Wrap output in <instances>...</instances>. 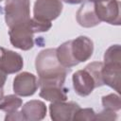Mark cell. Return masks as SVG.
I'll return each mask as SVG.
<instances>
[{
  "label": "cell",
  "instance_id": "1",
  "mask_svg": "<svg viewBox=\"0 0 121 121\" xmlns=\"http://www.w3.org/2000/svg\"><path fill=\"white\" fill-rule=\"evenodd\" d=\"M35 67L39 76L38 83L40 87L48 85H63L70 68L60 64L57 58L55 48L42 50L36 57Z\"/></svg>",
  "mask_w": 121,
  "mask_h": 121
},
{
  "label": "cell",
  "instance_id": "2",
  "mask_svg": "<svg viewBox=\"0 0 121 121\" xmlns=\"http://www.w3.org/2000/svg\"><path fill=\"white\" fill-rule=\"evenodd\" d=\"M94 52V43L86 36H78L67 41L56 48V54L60 64L66 68L88 60Z\"/></svg>",
  "mask_w": 121,
  "mask_h": 121
},
{
  "label": "cell",
  "instance_id": "3",
  "mask_svg": "<svg viewBox=\"0 0 121 121\" xmlns=\"http://www.w3.org/2000/svg\"><path fill=\"white\" fill-rule=\"evenodd\" d=\"M4 11L6 24L10 28L30 19V2L29 0H6Z\"/></svg>",
  "mask_w": 121,
  "mask_h": 121
},
{
  "label": "cell",
  "instance_id": "4",
  "mask_svg": "<svg viewBox=\"0 0 121 121\" xmlns=\"http://www.w3.org/2000/svg\"><path fill=\"white\" fill-rule=\"evenodd\" d=\"M35 33L36 31L32 26L30 18L27 22L9 28V35L10 43L14 47L19 48L21 50H29L34 45L33 36Z\"/></svg>",
  "mask_w": 121,
  "mask_h": 121
},
{
  "label": "cell",
  "instance_id": "5",
  "mask_svg": "<svg viewBox=\"0 0 121 121\" xmlns=\"http://www.w3.org/2000/svg\"><path fill=\"white\" fill-rule=\"evenodd\" d=\"M62 10L60 0H36L33 9L34 18L51 22L59 17Z\"/></svg>",
  "mask_w": 121,
  "mask_h": 121
},
{
  "label": "cell",
  "instance_id": "6",
  "mask_svg": "<svg viewBox=\"0 0 121 121\" xmlns=\"http://www.w3.org/2000/svg\"><path fill=\"white\" fill-rule=\"evenodd\" d=\"M95 12L100 22L111 25H120V2L118 0H105L95 2Z\"/></svg>",
  "mask_w": 121,
  "mask_h": 121
},
{
  "label": "cell",
  "instance_id": "7",
  "mask_svg": "<svg viewBox=\"0 0 121 121\" xmlns=\"http://www.w3.org/2000/svg\"><path fill=\"white\" fill-rule=\"evenodd\" d=\"M39 86L36 76L29 72L18 74L13 79V91L19 96H30L35 94Z\"/></svg>",
  "mask_w": 121,
  "mask_h": 121
},
{
  "label": "cell",
  "instance_id": "8",
  "mask_svg": "<svg viewBox=\"0 0 121 121\" xmlns=\"http://www.w3.org/2000/svg\"><path fill=\"white\" fill-rule=\"evenodd\" d=\"M79 109V105L73 101H56L49 105V113L54 121H68L73 120L75 113Z\"/></svg>",
  "mask_w": 121,
  "mask_h": 121
},
{
  "label": "cell",
  "instance_id": "9",
  "mask_svg": "<svg viewBox=\"0 0 121 121\" xmlns=\"http://www.w3.org/2000/svg\"><path fill=\"white\" fill-rule=\"evenodd\" d=\"M24 65L23 57L12 50L0 46V68L7 74L19 72Z\"/></svg>",
  "mask_w": 121,
  "mask_h": 121
},
{
  "label": "cell",
  "instance_id": "10",
  "mask_svg": "<svg viewBox=\"0 0 121 121\" xmlns=\"http://www.w3.org/2000/svg\"><path fill=\"white\" fill-rule=\"evenodd\" d=\"M72 80L75 92L80 96L89 95L96 88L94 78L85 68L74 73Z\"/></svg>",
  "mask_w": 121,
  "mask_h": 121
},
{
  "label": "cell",
  "instance_id": "11",
  "mask_svg": "<svg viewBox=\"0 0 121 121\" xmlns=\"http://www.w3.org/2000/svg\"><path fill=\"white\" fill-rule=\"evenodd\" d=\"M76 17L78 25L83 27H93L101 23L95 12V2L93 0L84 2L77 11Z\"/></svg>",
  "mask_w": 121,
  "mask_h": 121
},
{
  "label": "cell",
  "instance_id": "12",
  "mask_svg": "<svg viewBox=\"0 0 121 121\" xmlns=\"http://www.w3.org/2000/svg\"><path fill=\"white\" fill-rule=\"evenodd\" d=\"M121 63H103L101 77L104 85H108L120 93Z\"/></svg>",
  "mask_w": 121,
  "mask_h": 121
},
{
  "label": "cell",
  "instance_id": "13",
  "mask_svg": "<svg viewBox=\"0 0 121 121\" xmlns=\"http://www.w3.org/2000/svg\"><path fill=\"white\" fill-rule=\"evenodd\" d=\"M46 106L41 100H30L24 104L20 111L24 121H39L46 115Z\"/></svg>",
  "mask_w": 121,
  "mask_h": 121
},
{
  "label": "cell",
  "instance_id": "14",
  "mask_svg": "<svg viewBox=\"0 0 121 121\" xmlns=\"http://www.w3.org/2000/svg\"><path fill=\"white\" fill-rule=\"evenodd\" d=\"M69 90L64 85H48L41 87L40 96L50 102L66 101Z\"/></svg>",
  "mask_w": 121,
  "mask_h": 121
},
{
  "label": "cell",
  "instance_id": "15",
  "mask_svg": "<svg viewBox=\"0 0 121 121\" xmlns=\"http://www.w3.org/2000/svg\"><path fill=\"white\" fill-rule=\"evenodd\" d=\"M23 104V100L17 95H8L0 99V111L7 113L18 111Z\"/></svg>",
  "mask_w": 121,
  "mask_h": 121
},
{
  "label": "cell",
  "instance_id": "16",
  "mask_svg": "<svg viewBox=\"0 0 121 121\" xmlns=\"http://www.w3.org/2000/svg\"><path fill=\"white\" fill-rule=\"evenodd\" d=\"M102 67H103V62H101V61H94V62H91V63H89L85 67V69L94 78L96 88L104 85L103 80H102V77H101Z\"/></svg>",
  "mask_w": 121,
  "mask_h": 121
},
{
  "label": "cell",
  "instance_id": "17",
  "mask_svg": "<svg viewBox=\"0 0 121 121\" xmlns=\"http://www.w3.org/2000/svg\"><path fill=\"white\" fill-rule=\"evenodd\" d=\"M103 63H121V49L119 44L111 45L106 50Z\"/></svg>",
  "mask_w": 121,
  "mask_h": 121
},
{
  "label": "cell",
  "instance_id": "18",
  "mask_svg": "<svg viewBox=\"0 0 121 121\" xmlns=\"http://www.w3.org/2000/svg\"><path fill=\"white\" fill-rule=\"evenodd\" d=\"M102 106L104 109L112 110L117 112L121 109V100L120 96L116 94H109L107 95L102 96Z\"/></svg>",
  "mask_w": 121,
  "mask_h": 121
},
{
  "label": "cell",
  "instance_id": "19",
  "mask_svg": "<svg viewBox=\"0 0 121 121\" xmlns=\"http://www.w3.org/2000/svg\"><path fill=\"white\" fill-rule=\"evenodd\" d=\"M95 112L91 108L79 109L74 115L73 120L76 121H94L95 118Z\"/></svg>",
  "mask_w": 121,
  "mask_h": 121
},
{
  "label": "cell",
  "instance_id": "20",
  "mask_svg": "<svg viewBox=\"0 0 121 121\" xmlns=\"http://www.w3.org/2000/svg\"><path fill=\"white\" fill-rule=\"evenodd\" d=\"M117 114L114 111L104 109L102 112H100L98 114H95V120H106V121H112V120H116Z\"/></svg>",
  "mask_w": 121,
  "mask_h": 121
},
{
  "label": "cell",
  "instance_id": "21",
  "mask_svg": "<svg viewBox=\"0 0 121 121\" xmlns=\"http://www.w3.org/2000/svg\"><path fill=\"white\" fill-rule=\"evenodd\" d=\"M5 120L6 121H9V120H19V121H24L23 119V115L21 113V112H9L7 113V115L5 116Z\"/></svg>",
  "mask_w": 121,
  "mask_h": 121
},
{
  "label": "cell",
  "instance_id": "22",
  "mask_svg": "<svg viewBox=\"0 0 121 121\" xmlns=\"http://www.w3.org/2000/svg\"><path fill=\"white\" fill-rule=\"evenodd\" d=\"M7 75L8 74L0 68V88H3V86L6 82V79H7Z\"/></svg>",
  "mask_w": 121,
  "mask_h": 121
},
{
  "label": "cell",
  "instance_id": "23",
  "mask_svg": "<svg viewBox=\"0 0 121 121\" xmlns=\"http://www.w3.org/2000/svg\"><path fill=\"white\" fill-rule=\"evenodd\" d=\"M63 2H65V3H67V4H72V5H74V4H79V3H82L84 0H62Z\"/></svg>",
  "mask_w": 121,
  "mask_h": 121
},
{
  "label": "cell",
  "instance_id": "24",
  "mask_svg": "<svg viewBox=\"0 0 121 121\" xmlns=\"http://www.w3.org/2000/svg\"><path fill=\"white\" fill-rule=\"evenodd\" d=\"M4 96V91H3V88H0V99Z\"/></svg>",
  "mask_w": 121,
  "mask_h": 121
},
{
  "label": "cell",
  "instance_id": "25",
  "mask_svg": "<svg viewBox=\"0 0 121 121\" xmlns=\"http://www.w3.org/2000/svg\"><path fill=\"white\" fill-rule=\"evenodd\" d=\"M93 1H95V2H100V1H105V0H93Z\"/></svg>",
  "mask_w": 121,
  "mask_h": 121
},
{
  "label": "cell",
  "instance_id": "26",
  "mask_svg": "<svg viewBox=\"0 0 121 121\" xmlns=\"http://www.w3.org/2000/svg\"><path fill=\"white\" fill-rule=\"evenodd\" d=\"M1 1H2V0H0V2H1Z\"/></svg>",
  "mask_w": 121,
  "mask_h": 121
}]
</instances>
